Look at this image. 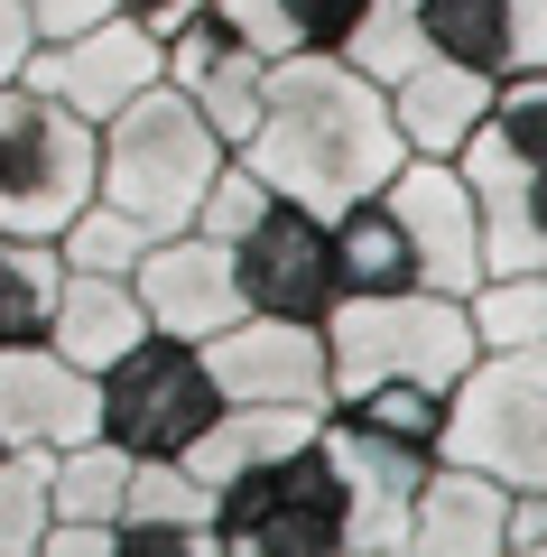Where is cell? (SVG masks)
<instances>
[{
	"mask_svg": "<svg viewBox=\"0 0 547 557\" xmlns=\"http://www.w3.org/2000/svg\"><path fill=\"white\" fill-rule=\"evenodd\" d=\"M233 159L251 168L270 196L307 205V214H344V205L381 196L409 149H399L390 94L372 75H352L334 47H288L270 57V84H260L251 131L233 139Z\"/></svg>",
	"mask_w": 547,
	"mask_h": 557,
	"instance_id": "6da1fadb",
	"label": "cell"
},
{
	"mask_svg": "<svg viewBox=\"0 0 547 557\" xmlns=\"http://www.w3.org/2000/svg\"><path fill=\"white\" fill-rule=\"evenodd\" d=\"M223 159L233 149L176 84H139L112 121H94V196L121 205L139 233H186Z\"/></svg>",
	"mask_w": 547,
	"mask_h": 557,
	"instance_id": "7a4b0ae2",
	"label": "cell"
},
{
	"mask_svg": "<svg viewBox=\"0 0 547 557\" xmlns=\"http://www.w3.org/2000/svg\"><path fill=\"white\" fill-rule=\"evenodd\" d=\"M315 325H325V391L334 399L372 391V381H427V391H446V381L473 362V325H464V307H455L446 288L334 298Z\"/></svg>",
	"mask_w": 547,
	"mask_h": 557,
	"instance_id": "3957f363",
	"label": "cell"
},
{
	"mask_svg": "<svg viewBox=\"0 0 547 557\" xmlns=\"http://www.w3.org/2000/svg\"><path fill=\"white\" fill-rule=\"evenodd\" d=\"M436 456L492 483H547V354H473L446 381Z\"/></svg>",
	"mask_w": 547,
	"mask_h": 557,
	"instance_id": "277c9868",
	"label": "cell"
},
{
	"mask_svg": "<svg viewBox=\"0 0 547 557\" xmlns=\"http://www.w3.org/2000/svg\"><path fill=\"white\" fill-rule=\"evenodd\" d=\"M214 557H344V483H334L325 446L307 437V446L223 483Z\"/></svg>",
	"mask_w": 547,
	"mask_h": 557,
	"instance_id": "5b68a950",
	"label": "cell"
},
{
	"mask_svg": "<svg viewBox=\"0 0 547 557\" xmlns=\"http://www.w3.org/2000/svg\"><path fill=\"white\" fill-rule=\"evenodd\" d=\"M84 196H94V121L0 75V233L57 242V223Z\"/></svg>",
	"mask_w": 547,
	"mask_h": 557,
	"instance_id": "8992f818",
	"label": "cell"
},
{
	"mask_svg": "<svg viewBox=\"0 0 547 557\" xmlns=\"http://www.w3.org/2000/svg\"><path fill=\"white\" fill-rule=\"evenodd\" d=\"M204 418H214V372L176 335H139L130 354L94 372V437L130 446V456H176Z\"/></svg>",
	"mask_w": 547,
	"mask_h": 557,
	"instance_id": "52a82bcc",
	"label": "cell"
},
{
	"mask_svg": "<svg viewBox=\"0 0 547 557\" xmlns=\"http://www.w3.org/2000/svg\"><path fill=\"white\" fill-rule=\"evenodd\" d=\"M315 446H325L334 483H344V557H409V502H418V474L436 456L362 428L352 409L315 418Z\"/></svg>",
	"mask_w": 547,
	"mask_h": 557,
	"instance_id": "ba28073f",
	"label": "cell"
},
{
	"mask_svg": "<svg viewBox=\"0 0 547 557\" xmlns=\"http://www.w3.org/2000/svg\"><path fill=\"white\" fill-rule=\"evenodd\" d=\"M20 84H28V94H47V102H65L75 121H112L139 84H158V28L102 10V20L65 28V38H38V47H28V57H20Z\"/></svg>",
	"mask_w": 547,
	"mask_h": 557,
	"instance_id": "9c48e42d",
	"label": "cell"
},
{
	"mask_svg": "<svg viewBox=\"0 0 547 557\" xmlns=\"http://www.w3.org/2000/svg\"><path fill=\"white\" fill-rule=\"evenodd\" d=\"M214 399H288V409H325V325L307 317H270V307H241L233 325L196 344Z\"/></svg>",
	"mask_w": 547,
	"mask_h": 557,
	"instance_id": "30bf717a",
	"label": "cell"
},
{
	"mask_svg": "<svg viewBox=\"0 0 547 557\" xmlns=\"http://www.w3.org/2000/svg\"><path fill=\"white\" fill-rule=\"evenodd\" d=\"M130 288H139V317L149 335H176V344H204L214 325L241 317V278H233V242L214 233H149L130 260Z\"/></svg>",
	"mask_w": 547,
	"mask_h": 557,
	"instance_id": "8fae6325",
	"label": "cell"
},
{
	"mask_svg": "<svg viewBox=\"0 0 547 557\" xmlns=\"http://www.w3.org/2000/svg\"><path fill=\"white\" fill-rule=\"evenodd\" d=\"M233 278H241V307H270V317H325L334 307V260H325V214L270 196L260 223L233 233Z\"/></svg>",
	"mask_w": 547,
	"mask_h": 557,
	"instance_id": "7c38bea8",
	"label": "cell"
},
{
	"mask_svg": "<svg viewBox=\"0 0 547 557\" xmlns=\"http://www.w3.org/2000/svg\"><path fill=\"white\" fill-rule=\"evenodd\" d=\"M381 205H390L399 233H409L418 288L464 298L473 278H483V233H473V196H464V177H455V159H399L390 177H381Z\"/></svg>",
	"mask_w": 547,
	"mask_h": 557,
	"instance_id": "4fadbf2b",
	"label": "cell"
},
{
	"mask_svg": "<svg viewBox=\"0 0 547 557\" xmlns=\"http://www.w3.org/2000/svg\"><path fill=\"white\" fill-rule=\"evenodd\" d=\"M75 437H94V372L65 362L47 335L0 344V446L10 456H65Z\"/></svg>",
	"mask_w": 547,
	"mask_h": 557,
	"instance_id": "5bb4252c",
	"label": "cell"
},
{
	"mask_svg": "<svg viewBox=\"0 0 547 557\" xmlns=\"http://www.w3.org/2000/svg\"><path fill=\"white\" fill-rule=\"evenodd\" d=\"M158 84H176V94L196 102L204 121H214V139L233 149L241 131H251V112H260V84H270V57L260 47H241L233 28L214 20V10H186V20L158 38Z\"/></svg>",
	"mask_w": 547,
	"mask_h": 557,
	"instance_id": "9a60e30c",
	"label": "cell"
},
{
	"mask_svg": "<svg viewBox=\"0 0 547 557\" xmlns=\"http://www.w3.org/2000/svg\"><path fill=\"white\" fill-rule=\"evenodd\" d=\"M112 539H121V557H214V493L176 456H130Z\"/></svg>",
	"mask_w": 547,
	"mask_h": 557,
	"instance_id": "2e32d148",
	"label": "cell"
},
{
	"mask_svg": "<svg viewBox=\"0 0 547 557\" xmlns=\"http://www.w3.org/2000/svg\"><path fill=\"white\" fill-rule=\"evenodd\" d=\"M501 511H510V483L436 456L409 502V557H501Z\"/></svg>",
	"mask_w": 547,
	"mask_h": 557,
	"instance_id": "e0dca14e",
	"label": "cell"
},
{
	"mask_svg": "<svg viewBox=\"0 0 547 557\" xmlns=\"http://www.w3.org/2000/svg\"><path fill=\"white\" fill-rule=\"evenodd\" d=\"M492 84L501 75H473V65H455V57H418L409 75H390L381 94H390L399 149H409V159H455L464 131L492 112Z\"/></svg>",
	"mask_w": 547,
	"mask_h": 557,
	"instance_id": "ac0fdd59",
	"label": "cell"
},
{
	"mask_svg": "<svg viewBox=\"0 0 547 557\" xmlns=\"http://www.w3.org/2000/svg\"><path fill=\"white\" fill-rule=\"evenodd\" d=\"M315 418H325V409H288V399H214V418L176 446V465H186L204 493H223L233 474H251V465H270V456H288V446H307Z\"/></svg>",
	"mask_w": 547,
	"mask_h": 557,
	"instance_id": "d6986e66",
	"label": "cell"
},
{
	"mask_svg": "<svg viewBox=\"0 0 547 557\" xmlns=\"http://www.w3.org/2000/svg\"><path fill=\"white\" fill-rule=\"evenodd\" d=\"M139 335H149V317H139L130 270H65V278H57V307H47V344H57L65 362L102 372V362L130 354Z\"/></svg>",
	"mask_w": 547,
	"mask_h": 557,
	"instance_id": "ffe728a7",
	"label": "cell"
},
{
	"mask_svg": "<svg viewBox=\"0 0 547 557\" xmlns=\"http://www.w3.org/2000/svg\"><path fill=\"white\" fill-rule=\"evenodd\" d=\"M325 260H334V298H381V288H418V260H409V233L381 196L325 214Z\"/></svg>",
	"mask_w": 547,
	"mask_h": 557,
	"instance_id": "44dd1931",
	"label": "cell"
},
{
	"mask_svg": "<svg viewBox=\"0 0 547 557\" xmlns=\"http://www.w3.org/2000/svg\"><path fill=\"white\" fill-rule=\"evenodd\" d=\"M473 354H547V270H483L464 288Z\"/></svg>",
	"mask_w": 547,
	"mask_h": 557,
	"instance_id": "7402d4cb",
	"label": "cell"
},
{
	"mask_svg": "<svg viewBox=\"0 0 547 557\" xmlns=\"http://www.w3.org/2000/svg\"><path fill=\"white\" fill-rule=\"evenodd\" d=\"M121 483H130V446L75 437L65 456H47V520H112Z\"/></svg>",
	"mask_w": 547,
	"mask_h": 557,
	"instance_id": "603a6c76",
	"label": "cell"
},
{
	"mask_svg": "<svg viewBox=\"0 0 547 557\" xmlns=\"http://www.w3.org/2000/svg\"><path fill=\"white\" fill-rule=\"evenodd\" d=\"M418 38L473 75H510V0H418Z\"/></svg>",
	"mask_w": 547,
	"mask_h": 557,
	"instance_id": "cb8c5ba5",
	"label": "cell"
},
{
	"mask_svg": "<svg viewBox=\"0 0 547 557\" xmlns=\"http://www.w3.org/2000/svg\"><path fill=\"white\" fill-rule=\"evenodd\" d=\"M57 278H65L57 242H38V233H0V344H28V335H47Z\"/></svg>",
	"mask_w": 547,
	"mask_h": 557,
	"instance_id": "d4e9b609",
	"label": "cell"
},
{
	"mask_svg": "<svg viewBox=\"0 0 547 557\" xmlns=\"http://www.w3.org/2000/svg\"><path fill=\"white\" fill-rule=\"evenodd\" d=\"M139 242H149V233H139L121 205H102V196H84L75 214L57 223V260H65V270H130Z\"/></svg>",
	"mask_w": 547,
	"mask_h": 557,
	"instance_id": "484cf974",
	"label": "cell"
},
{
	"mask_svg": "<svg viewBox=\"0 0 547 557\" xmlns=\"http://www.w3.org/2000/svg\"><path fill=\"white\" fill-rule=\"evenodd\" d=\"M334 409H352L362 428H381V437L427 446V456H436V409H446V391H427V381H372V391L334 399Z\"/></svg>",
	"mask_w": 547,
	"mask_h": 557,
	"instance_id": "4316f807",
	"label": "cell"
},
{
	"mask_svg": "<svg viewBox=\"0 0 547 557\" xmlns=\"http://www.w3.org/2000/svg\"><path fill=\"white\" fill-rule=\"evenodd\" d=\"M47 530V465L0 446V557H38Z\"/></svg>",
	"mask_w": 547,
	"mask_h": 557,
	"instance_id": "83f0119b",
	"label": "cell"
},
{
	"mask_svg": "<svg viewBox=\"0 0 547 557\" xmlns=\"http://www.w3.org/2000/svg\"><path fill=\"white\" fill-rule=\"evenodd\" d=\"M112 0H0V75H20V57L38 38H65V28L102 20Z\"/></svg>",
	"mask_w": 547,
	"mask_h": 557,
	"instance_id": "f1b7e54d",
	"label": "cell"
},
{
	"mask_svg": "<svg viewBox=\"0 0 547 557\" xmlns=\"http://www.w3.org/2000/svg\"><path fill=\"white\" fill-rule=\"evenodd\" d=\"M278 10H288V38L297 47H344V28H352L362 0H278Z\"/></svg>",
	"mask_w": 547,
	"mask_h": 557,
	"instance_id": "f546056e",
	"label": "cell"
},
{
	"mask_svg": "<svg viewBox=\"0 0 547 557\" xmlns=\"http://www.w3.org/2000/svg\"><path fill=\"white\" fill-rule=\"evenodd\" d=\"M38 557H121V539H112V520H47Z\"/></svg>",
	"mask_w": 547,
	"mask_h": 557,
	"instance_id": "4dcf8cb0",
	"label": "cell"
},
{
	"mask_svg": "<svg viewBox=\"0 0 547 557\" xmlns=\"http://www.w3.org/2000/svg\"><path fill=\"white\" fill-rule=\"evenodd\" d=\"M510 75H547V0H510Z\"/></svg>",
	"mask_w": 547,
	"mask_h": 557,
	"instance_id": "1f68e13d",
	"label": "cell"
},
{
	"mask_svg": "<svg viewBox=\"0 0 547 557\" xmlns=\"http://www.w3.org/2000/svg\"><path fill=\"white\" fill-rule=\"evenodd\" d=\"M121 20H139V28H158V38H167L176 20H186V10H196V0H112Z\"/></svg>",
	"mask_w": 547,
	"mask_h": 557,
	"instance_id": "d6a6232c",
	"label": "cell"
},
{
	"mask_svg": "<svg viewBox=\"0 0 547 557\" xmlns=\"http://www.w3.org/2000/svg\"><path fill=\"white\" fill-rule=\"evenodd\" d=\"M399 10H418V0H399Z\"/></svg>",
	"mask_w": 547,
	"mask_h": 557,
	"instance_id": "836d02e7",
	"label": "cell"
}]
</instances>
